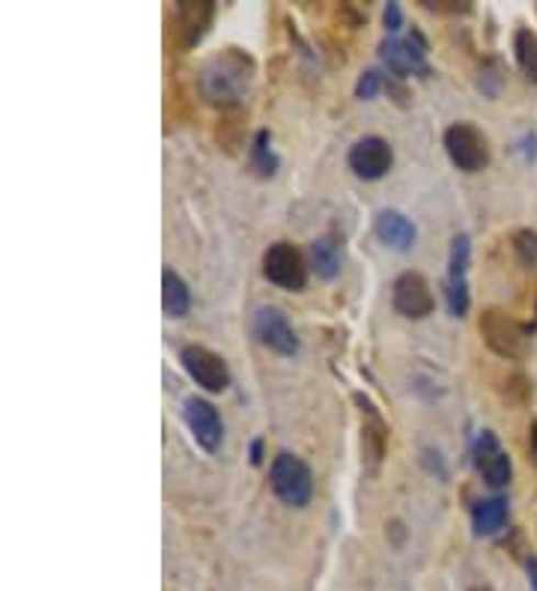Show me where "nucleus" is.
Returning a JSON list of instances; mask_svg holds the SVG:
<instances>
[{"label":"nucleus","mask_w":537,"mask_h":591,"mask_svg":"<svg viewBox=\"0 0 537 591\" xmlns=\"http://www.w3.org/2000/svg\"><path fill=\"white\" fill-rule=\"evenodd\" d=\"M514 57L519 73L526 75L532 85H537V36L526 27L514 33Z\"/></svg>","instance_id":"obj_20"},{"label":"nucleus","mask_w":537,"mask_h":591,"mask_svg":"<svg viewBox=\"0 0 537 591\" xmlns=\"http://www.w3.org/2000/svg\"><path fill=\"white\" fill-rule=\"evenodd\" d=\"M424 7L433 12H451V15H460V12H469V3H454V0H422Z\"/></svg>","instance_id":"obj_24"},{"label":"nucleus","mask_w":537,"mask_h":591,"mask_svg":"<svg viewBox=\"0 0 537 591\" xmlns=\"http://www.w3.org/2000/svg\"><path fill=\"white\" fill-rule=\"evenodd\" d=\"M445 153L454 161V168H460L463 174H478L490 165V144L474 123H454L445 129Z\"/></svg>","instance_id":"obj_4"},{"label":"nucleus","mask_w":537,"mask_h":591,"mask_svg":"<svg viewBox=\"0 0 537 591\" xmlns=\"http://www.w3.org/2000/svg\"><path fill=\"white\" fill-rule=\"evenodd\" d=\"M179 361H182L186 373L201 389L212 391V394H222V391L231 389V368H227V361L219 353L198 347V344H189V347H182V353H179Z\"/></svg>","instance_id":"obj_6"},{"label":"nucleus","mask_w":537,"mask_h":591,"mask_svg":"<svg viewBox=\"0 0 537 591\" xmlns=\"http://www.w3.org/2000/svg\"><path fill=\"white\" fill-rule=\"evenodd\" d=\"M380 90H382L380 73H365L361 78H358V87H356L358 99H373Z\"/></svg>","instance_id":"obj_23"},{"label":"nucleus","mask_w":537,"mask_h":591,"mask_svg":"<svg viewBox=\"0 0 537 591\" xmlns=\"http://www.w3.org/2000/svg\"><path fill=\"white\" fill-rule=\"evenodd\" d=\"M264 275L281 290L299 293L307 285V260L293 243H275L264 254Z\"/></svg>","instance_id":"obj_5"},{"label":"nucleus","mask_w":537,"mask_h":591,"mask_svg":"<svg viewBox=\"0 0 537 591\" xmlns=\"http://www.w3.org/2000/svg\"><path fill=\"white\" fill-rule=\"evenodd\" d=\"M528 582H532V591H537V559H528Z\"/></svg>","instance_id":"obj_27"},{"label":"nucleus","mask_w":537,"mask_h":591,"mask_svg":"<svg viewBox=\"0 0 537 591\" xmlns=\"http://www.w3.org/2000/svg\"><path fill=\"white\" fill-rule=\"evenodd\" d=\"M385 27H389L391 36L403 27V12L398 3H389V7H385Z\"/></svg>","instance_id":"obj_25"},{"label":"nucleus","mask_w":537,"mask_h":591,"mask_svg":"<svg viewBox=\"0 0 537 591\" xmlns=\"http://www.w3.org/2000/svg\"><path fill=\"white\" fill-rule=\"evenodd\" d=\"M472 455H474V466H478V472L484 478L490 487H507L511 484V476H514V464H511V457L507 451L499 445L493 431H481L478 433V439L472 445Z\"/></svg>","instance_id":"obj_13"},{"label":"nucleus","mask_w":537,"mask_h":591,"mask_svg":"<svg viewBox=\"0 0 537 591\" xmlns=\"http://www.w3.org/2000/svg\"><path fill=\"white\" fill-rule=\"evenodd\" d=\"M251 168L260 174V177H272L278 170V156L272 149V137L269 132H257L251 144Z\"/></svg>","instance_id":"obj_21"},{"label":"nucleus","mask_w":537,"mask_h":591,"mask_svg":"<svg viewBox=\"0 0 537 591\" xmlns=\"http://www.w3.org/2000/svg\"><path fill=\"white\" fill-rule=\"evenodd\" d=\"M311 266L316 269V275L320 278H326V281H332V278H337L340 275V269H344V252H340V245L335 243V239H314L311 243Z\"/></svg>","instance_id":"obj_18"},{"label":"nucleus","mask_w":537,"mask_h":591,"mask_svg":"<svg viewBox=\"0 0 537 591\" xmlns=\"http://www.w3.org/2000/svg\"><path fill=\"white\" fill-rule=\"evenodd\" d=\"M427 40L418 31H410L406 36H389L382 43V60L398 78H410V75H427Z\"/></svg>","instance_id":"obj_7"},{"label":"nucleus","mask_w":537,"mask_h":591,"mask_svg":"<svg viewBox=\"0 0 537 591\" xmlns=\"http://www.w3.org/2000/svg\"><path fill=\"white\" fill-rule=\"evenodd\" d=\"M257 64L243 48H222L210 54L198 69V93L215 108H236L254 85Z\"/></svg>","instance_id":"obj_1"},{"label":"nucleus","mask_w":537,"mask_h":591,"mask_svg":"<svg viewBox=\"0 0 537 591\" xmlns=\"http://www.w3.org/2000/svg\"><path fill=\"white\" fill-rule=\"evenodd\" d=\"M507 523V502L505 499H481L472 508V526L478 535H495Z\"/></svg>","instance_id":"obj_19"},{"label":"nucleus","mask_w":537,"mask_h":591,"mask_svg":"<svg viewBox=\"0 0 537 591\" xmlns=\"http://www.w3.org/2000/svg\"><path fill=\"white\" fill-rule=\"evenodd\" d=\"M347 161L349 168L356 170V177H361V180H382L391 170V165H394V149H391L385 137H361V141H356L353 149H349Z\"/></svg>","instance_id":"obj_12"},{"label":"nucleus","mask_w":537,"mask_h":591,"mask_svg":"<svg viewBox=\"0 0 537 591\" xmlns=\"http://www.w3.org/2000/svg\"><path fill=\"white\" fill-rule=\"evenodd\" d=\"M260 448H264V443L257 439V443L251 445V464H260V460H264V455H260Z\"/></svg>","instance_id":"obj_28"},{"label":"nucleus","mask_w":537,"mask_h":591,"mask_svg":"<svg viewBox=\"0 0 537 591\" xmlns=\"http://www.w3.org/2000/svg\"><path fill=\"white\" fill-rule=\"evenodd\" d=\"M254 328V338L260 341L264 347H269L278 356H293L299 353V335H295V328L290 326V320L281 308H257V314L251 320Z\"/></svg>","instance_id":"obj_9"},{"label":"nucleus","mask_w":537,"mask_h":591,"mask_svg":"<svg viewBox=\"0 0 537 591\" xmlns=\"http://www.w3.org/2000/svg\"><path fill=\"white\" fill-rule=\"evenodd\" d=\"M516 260L526 269H537V231H516L514 233Z\"/></svg>","instance_id":"obj_22"},{"label":"nucleus","mask_w":537,"mask_h":591,"mask_svg":"<svg viewBox=\"0 0 537 591\" xmlns=\"http://www.w3.org/2000/svg\"><path fill=\"white\" fill-rule=\"evenodd\" d=\"M182 419L189 424L191 436H194V443L201 445L203 451H219L224 443V424L219 410L212 406L210 401H203V398H189V401L182 403Z\"/></svg>","instance_id":"obj_11"},{"label":"nucleus","mask_w":537,"mask_h":591,"mask_svg":"<svg viewBox=\"0 0 537 591\" xmlns=\"http://www.w3.org/2000/svg\"><path fill=\"white\" fill-rule=\"evenodd\" d=\"M161 308L168 317H186L191 311V290L174 269L161 272Z\"/></svg>","instance_id":"obj_17"},{"label":"nucleus","mask_w":537,"mask_h":591,"mask_svg":"<svg viewBox=\"0 0 537 591\" xmlns=\"http://www.w3.org/2000/svg\"><path fill=\"white\" fill-rule=\"evenodd\" d=\"M469 591H490V586H474V589H469Z\"/></svg>","instance_id":"obj_29"},{"label":"nucleus","mask_w":537,"mask_h":591,"mask_svg":"<svg viewBox=\"0 0 537 591\" xmlns=\"http://www.w3.org/2000/svg\"><path fill=\"white\" fill-rule=\"evenodd\" d=\"M356 401L361 406V457H365L370 472H377L385 460V448H389V427L368 398L358 394Z\"/></svg>","instance_id":"obj_14"},{"label":"nucleus","mask_w":537,"mask_h":591,"mask_svg":"<svg viewBox=\"0 0 537 591\" xmlns=\"http://www.w3.org/2000/svg\"><path fill=\"white\" fill-rule=\"evenodd\" d=\"M269 481H272L275 497L290 508H305L314 499V476L302 457L287 455V451L275 457Z\"/></svg>","instance_id":"obj_3"},{"label":"nucleus","mask_w":537,"mask_h":591,"mask_svg":"<svg viewBox=\"0 0 537 591\" xmlns=\"http://www.w3.org/2000/svg\"><path fill=\"white\" fill-rule=\"evenodd\" d=\"M373 231H377L382 243L394 248V252H410L415 239H418L415 224L398 210H382L380 215H377V222H373Z\"/></svg>","instance_id":"obj_16"},{"label":"nucleus","mask_w":537,"mask_h":591,"mask_svg":"<svg viewBox=\"0 0 537 591\" xmlns=\"http://www.w3.org/2000/svg\"><path fill=\"white\" fill-rule=\"evenodd\" d=\"M478 328H481L486 347L502 359L523 361L532 353V328L499 308H486L478 320Z\"/></svg>","instance_id":"obj_2"},{"label":"nucleus","mask_w":537,"mask_h":591,"mask_svg":"<svg viewBox=\"0 0 537 591\" xmlns=\"http://www.w3.org/2000/svg\"><path fill=\"white\" fill-rule=\"evenodd\" d=\"M469 260H472V243L469 236H457L451 245V260H448V281H445V302L451 317H466L469 311Z\"/></svg>","instance_id":"obj_10"},{"label":"nucleus","mask_w":537,"mask_h":591,"mask_svg":"<svg viewBox=\"0 0 537 591\" xmlns=\"http://www.w3.org/2000/svg\"><path fill=\"white\" fill-rule=\"evenodd\" d=\"M215 19L212 0H179L177 3V33L182 48H194L210 31Z\"/></svg>","instance_id":"obj_15"},{"label":"nucleus","mask_w":537,"mask_h":591,"mask_svg":"<svg viewBox=\"0 0 537 591\" xmlns=\"http://www.w3.org/2000/svg\"><path fill=\"white\" fill-rule=\"evenodd\" d=\"M528 451H532V460L537 464V419L532 424V431H528Z\"/></svg>","instance_id":"obj_26"},{"label":"nucleus","mask_w":537,"mask_h":591,"mask_svg":"<svg viewBox=\"0 0 537 591\" xmlns=\"http://www.w3.org/2000/svg\"><path fill=\"white\" fill-rule=\"evenodd\" d=\"M391 305L406 320H424L436 311V296L422 272H403L391 287Z\"/></svg>","instance_id":"obj_8"}]
</instances>
